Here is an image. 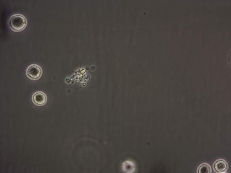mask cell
I'll return each mask as SVG.
<instances>
[{"label":"cell","instance_id":"obj_1","mask_svg":"<svg viewBox=\"0 0 231 173\" xmlns=\"http://www.w3.org/2000/svg\"><path fill=\"white\" fill-rule=\"evenodd\" d=\"M26 18L20 14L12 15L10 17L8 24L10 29L15 32H19L24 30L27 25Z\"/></svg>","mask_w":231,"mask_h":173},{"label":"cell","instance_id":"obj_2","mask_svg":"<svg viewBox=\"0 0 231 173\" xmlns=\"http://www.w3.org/2000/svg\"><path fill=\"white\" fill-rule=\"evenodd\" d=\"M43 70L41 67L36 64L29 65L26 70L27 77L32 81H37L40 79L42 76Z\"/></svg>","mask_w":231,"mask_h":173},{"label":"cell","instance_id":"obj_3","mask_svg":"<svg viewBox=\"0 0 231 173\" xmlns=\"http://www.w3.org/2000/svg\"><path fill=\"white\" fill-rule=\"evenodd\" d=\"M31 101L33 103L37 106H42L47 103V97L46 94L41 91H38L32 95Z\"/></svg>","mask_w":231,"mask_h":173},{"label":"cell","instance_id":"obj_4","mask_svg":"<svg viewBox=\"0 0 231 173\" xmlns=\"http://www.w3.org/2000/svg\"><path fill=\"white\" fill-rule=\"evenodd\" d=\"M214 171L217 173L226 172L228 168L227 162L223 159H218L215 161L213 165Z\"/></svg>","mask_w":231,"mask_h":173},{"label":"cell","instance_id":"obj_5","mask_svg":"<svg viewBox=\"0 0 231 173\" xmlns=\"http://www.w3.org/2000/svg\"><path fill=\"white\" fill-rule=\"evenodd\" d=\"M212 168L210 165L206 163H203L198 167L196 172L197 173H211Z\"/></svg>","mask_w":231,"mask_h":173}]
</instances>
